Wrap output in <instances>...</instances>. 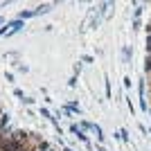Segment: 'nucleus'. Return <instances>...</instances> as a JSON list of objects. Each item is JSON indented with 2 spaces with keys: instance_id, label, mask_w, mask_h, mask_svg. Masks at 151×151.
<instances>
[{
  "instance_id": "nucleus-2",
  "label": "nucleus",
  "mask_w": 151,
  "mask_h": 151,
  "mask_svg": "<svg viewBox=\"0 0 151 151\" xmlns=\"http://www.w3.org/2000/svg\"><path fill=\"white\" fill-rule=\"evenodd\" d=\"M149 52H151V34H149Z\"/></svg>"
},
{
  "instance_id": "nucleus-1",
  "label": "nucleus",
  "mask_w": 151,
  "mask_h": 151,
  "mask_svg": "<svg viewBox=\"0 0 151 151\" xmlns=\"http://www.w3.org/2000/svg\"><path fill=\"white\" fill-rule=\"evenodd\" d=\"M147 70H149V72H151V57L147 59Z\"/></svg>"
}]
</instances>
